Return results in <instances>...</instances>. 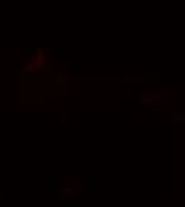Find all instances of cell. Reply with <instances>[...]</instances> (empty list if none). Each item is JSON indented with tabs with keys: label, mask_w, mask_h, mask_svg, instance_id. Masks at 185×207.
<instances>
[{
	"label": "cell",
	"mask_w": 185,
	"mask_h": 207,
	"mask_svg": "<svg viewBox=\"0 0 185 207\" xmlns=\"http://www.w3.org/2000/svg\"><path fill=\"white\" fill-rule=\"evenodd\" d=\"M164 97V88H160L158 91H145L139 96V102L142 105H152L156 104Z\"/></svg>",
	"instance_id": "obj_1"
},
{
	"label": "cell",
	"mask_w": 185,
	"mask_h": 207,
	"mask_svg": "<svg viewBox=\"0 0 185 207\" xmlns=\"http://www.w3.org/2000/svg\"><path fill=\"white\" fill-rule=\"evenodd\" d=\"M83 186H85L83 183H72L69 186H62V188H61V194H62L64 198H70L72 194H75L77 190H81Z\"/></svg>",
	"instance_id": "obj_2"
},
{
	"label": "cell",
	"mask_w": 185,
	"mask_h": 207,
	"mask_svg": "<svg viewBox=\"0 0 185 207\" xmlns=\"http://www.w3.org/2000/svg\"><path fill=\"white\" fill-rule=\"evenodd\" d=\"M69 81H70V78L67 77V75H62V73L56 75V84H58V86H62V84L69 83Z\"/></svg>",
	"instance_id": "obj_3"
},
{
	"label": "cell",
	"mask_w": 185,
	"mask_h": 207,
	"mask_svg": "<svg viewBox=\"0 0 185 207\" xmlns=\"http://www.w3.org/2000/svg\"><path fill=\"white\" fill-rule=\"evenodd\" d=\"M171 121H172V123H183V121H185V113H172L171 115Z\"/></svg>",
	"instance_id": "obj_4"
},
{
	"label": "cell",
	"mask_w": 185,
	"mask_h": 207,
	"mask_svg": "<svg viewBox=\"0 0 185 207\" xmlns=\"http://www.w3.org/2000/svg\"><path fill=\"white\" fill-rule=\"evenodd\" d=\"M34 65H32V62H27V64H24L21 69H19V73L21 75H24V73H32L34 72Z\"/></svg>",
	"instance_id": "obj_5"
},
{
	"label": "cell",
	"mask_w": 185,
	"mask_h": 207,
	"mask_svg": "<svg viewBox=\"0 0 185 207\" xmlns=\"http://www.w3.org/2000/svg\"><path fill=\"white\" fill-rule=\"evenodd\" d=\"M32 65H34V69H42L43 65H45V62H43V56H35V59H34V62H32Z\"/></svg>",
	"instance_id": "obj_6"
},
{
	"label": "cell",
	"mask_w": 185,
	"mask_h": 207,
	"mask_svg": "<svg viewBox=\"0 0 185 207\" xmlns=\"http://www.w3.org/2000/svg\"><path fill=\"white\" fill-rule=\"evenodd\" d=\"M123 83H132V77H129V75L123 77Z\"/></svg>",
	"instance_id": "obj_7"
},
{
	"label": "cell",
	"mask_w": 185,
	"mask_h": 207,
	"mask_svg": "<svg viewBox=\"0 0 185 207\" xmlns=\"http://www.w3.org/2000/svg\"><path fill=\"white\" fill-rule=\"evenodd\" d=\"M2 196H3V193H2V191H0V198H2Z\"/></svg>",
	"instance_id": "obj_8"
}]
</instances>
